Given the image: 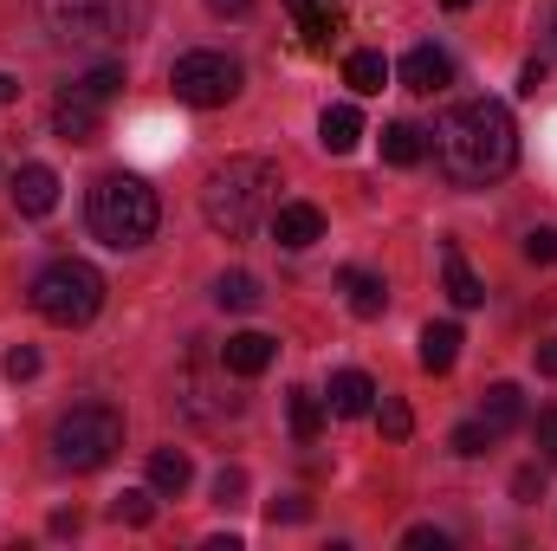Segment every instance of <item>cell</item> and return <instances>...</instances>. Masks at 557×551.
Wrapping results in <instances>:
<instances>
[{
	"mask_svg": "<svg viewBox=\"0 0 557 551\" xmlns=\"http://www.w3.org/2000/svg\"><path fill=\"white\" fill-rule=\"evenodd\" d=\"M434 156H441L447 182H460V188L499 182V175L519 162L512 111H506L499 98H467V105H454V111L434 124Z\"/></svg>",
	"mask_w": 557,
	"mask_h": 551,
	"instance_id": "1",
	"label": "cell"
},
{
	"mask_svg": "<svg viewBox=\"0 0 557 551\" xmlns=\"http://www.w3.org/2000/svg\"><path fill=\"white\" fill-rule=\"evenodd\" d=\"M273 208H278V162H267V156H227L201 182V215L221 241H247Z\"/></svg>",
	"mask_w": 557,
	"mask_h": 551,
	"instance_id": "2",
	"label": "cell"
},
{
	"mask_svg": "<svg viewBox=\"0 0 557 551\" xmlns=\"http://www.w3.org/2000/svg\"><path fill=\"white\" fill-rule=\"evenodd\" d=\"M85 221H91V234H98L104 247L131 254V247H143V241L156 234L162 201H156V188H149L143 175H104V182H91Z\"/></svg>",
	"mask_w": 557,
	"mask_h": 551,
	"instance_id": "3",
	"label": "cell"
},
{
	"mask_svg": "<svg viewBox=\"0 0 557 551\" xmlns=\"http://www.w3.org/2000/svg\"><path fill=\"white\" fill-rule=\"evenodd\" d=\"M33 311L59 331H78L104 311V273L91 260H52L46 273L33 279Z\"/></svg>",
	"mask_w": 557,
	"mask_h": 551,
	"instance_id": "4",
	"label": "cell"
},
{
	"mask_svg": "<svg viewBox=\"0 0 557 551\" xmlns=\"http://www.w3.org/2000/svg\"><path fill=\"white\" fill-rule=\"evenodd\" d=\"M117 448H124V415L104 409V403H78L52 428V461L72 467V474H98Z\"/></svg>",
	"mask_w": 557,
	"mask_h": 551,
	"instance_id": "5",
	"label": "cell"
},
{
	"mask_svg": "<svg viewBox=\"0 0 557 551\" xmlns=\"http://www.w3.org/2000/svg\"><path fill=\"white\" fill-rule=\"evenodd\" d=\"M131 20H137V0H46V26H52V39H65V46H111V39H131Z\"/></svg>",
	"mask_w": 557,
	"mask_h": 551,
	"instance_id": "6",
	"label": "cell"
},
{
	"mask_svg": "<svg viewBox=\"0 0 557 551\" xmlns=\"http://www.w3.org/2000/svg\"><path fill=\"white\" fill-rule=\"evenodd\" d=\"M169 85H175L182 105L214 111V105H227V98L240 91V65H234L227 52H182L175 72H169Z\"/></svg>",
	"mask_w": 557,
	"mask_h": 551,
	"instance_id": "7",
	"label": "cell"
},
{
	"mask_svg": "<svg viewBox=\"0 0 557 551\" xmlns=\"http://www.w3.org/2000/svg\"><path fill=\"white\" fill-rule=\"evenodd\" d=\"M52 131H59L65 143H98L104 137V98H91L85 85L59 91V105H52Z\"/></svg>",
	"mask_w": 557,
	"mask_h": 551,
	"instance_id": "8",
	"label": "cell"
},
{
	"mask_svg": "<svg viewBox=\"0 0 557 551\" xmlns=\"http://www.w3.org/2000/svg\"><path fill=\"white\" fill-rule=\"evenodd\" d=\"M267 228H273L278 247H292V254H305V247L324 241V215H318L311 201H278L273 215H267Z\"/></svg>",
	"mask_w": 557,
	"mask_h": 551,
	"instance_id": "9",
	"label": "cell"
},
{
	"mask_svg": "<svg viewBox=\"0 0 557 551\" xmlns=\"http://www.w3.org/2000/svg\"><path fill=\"white\" fill-rule=\"evenodd\" d=\"M285 13H292V26H298L305 52H331V46H337V33H344V20H337L324 0H285Z\"/></svg>",
	"mask_w": 557,
	"mask_h": 551,
	"instance_id": "10",
	"label": "cell"
},
{
	"mask_svg": "<svg viewBox=\"0 0 557 551\" xmlns=\"http://www.w3.org/2000/svg\"><path fill=\"white\" fill-rule=\"evenodd\" d=\"M447 78H454V59H447L441 46H416V52L403 59V85H409V91H421V98L447 91Z\"/></svg>",
	"mask_w": 557,
	"mask_h": 551,
	"instance_id": "11",
	"label": "cell"
},
{
	"mask_svg": "<svg viewBox=\"0 0 557 551\" xmlns=\"http://www.w3.org/2000/svg\"><path fill=\"white\" fill-rule=\"evenodd\" d=\"M273 357H278V344L267 338V331H240V338L221 344V370H234V377H260Z\"/></svg>",
	"mask_w": 557,
	"mask_h": 551,
	"instance_id": "12",
	"label": "cell"
},
{
	"mask_svg": "<svg viewBox=\"0 0 557 551\" xmlns=\"http://www.w3.org/2000/svg\"><path fill=\"white\" fill-rule=\"evenodd\" d=\"M13 201H20V215H52L59 208V175L46 162H26L13 175Z\"/></svg>",
	"mask_w": 557,
	"mask_h": 551,
	"instance_id": "13",
	"label": "cell"
},
{
	"mask_svg": "<svg viewBox=\"0 0 557 551\" xmlns=\"http://www.w3.org/2000/svg\"><path fill=\"white\" fill-rule=\"evenodd\" d=\"M376 409V383L363 377V370H337L331 377V415H344V421H357V415Z\"/></svg>",
	"mask_w": 557,
	"mask_h": 551,
	"instance_id": "14",
	"label": "cell"
},
{
	"mask_svg": "<svg viewBox=\"0 0 557 551\" xmlns=\"http://www.w3.org/2000/svg\"><path fill=\"white\" fill-rule=\"evenodd\" d=\"M318 143H324L331 156H350V149L363 143V118H357V105H331V111L318 118Z\"/></svg>",
	"mask_w": 557,
	"mask_h": 551,
	"instance_id": "15",
	"label": "cell"
},
{
	"mask_svg": "<svg viewBox=\"0 0 557 551\" xmlns=\"http://www.w3.org/2000/svg\"><path fill=\"white\" fill-rule=\"evenodd\" d=\"M441 273H447V298H454L460 311L486 305V285H480V279H473V267L460 260V247H441Z\"/></svg>",
	"mask_w": 557,
	"mask_h": 551,
	"instance_id": "16",
	"label": "cell"
},
{
	"mask_svg": "<svg viewBox=\"0 0 557 551\" xmlns=\"http://www.w3.org/2000/svg\"><path fill=\"white\" fill-rule=\"evenodd\" d=\"M344 298H350V311H357V318H383L389 285H383L376 273H363V267H350V273H344Z\"/></svg>",
	"mask_w": 557,
	"mask_h": 551,
	"instance_id": "17",
	"label": "cell"
},
{
	"mask_svg": "<svg viewBox=\"0 0 557 551\" xmlns=\"http://www.w3.org/2000/svg\"><path fill=\"white\" fill-rule=\"evenodd\" d=\"M454 357H460V325H447V318L428 325V331H421V370L441 377V370H454Z\"/></svg>",
	"mask_w": 557,
	"mask_h": 551,
	"instance_id": "18",
	"label": "cell"
},
{
	"mask_svg": "<svg viewBox=\"0 0 557 551\" xmlns=\"http://www.w3.org/2000/svg\"><path fill=\"white\" fill-rule=\"evenodd\" d=\"M519 415H525V396H519V383H493V390H486V409H480V421L493 428V441H499L506 428H519Z\"/></svg>",
	"mask_w": 557,
	"mask_h": 551,
	"instance_id": "19",
	"label": "cell"
},
{
	"mask_svg": "<svg viewBox=\"0 0 557 551\" xmlns=\"http://www.w3.org/2000/svg\"><path fill=\"white\" fill-rule=\"evenodd\" d=\"M344 85L363 91V98H376V91L389 85V59H383V52H350V59H344Z\"/></svg>",
	"mask_w": 557,
	"mask_h": 551,
	"instance_id": "20",
	"label": "cell"
},
{
	"mask_svg": "<svg viewBox=\"0 0 557 551\" xmlns=\"http://www.w3.org/2000/svg\"><path fill=\"white\" fill-rule=\"evenodd\" d=\"M188 480H195V467H188L182 448H156V454H149V487H156V493H182Z\"/></svg>",
	"mask_w": 557,
	"mask_h": 551,
	"instance_id": "21",
	"label": "cell"
},
{
	"mask_svg": "<svg viewBox=\"0 0 557 551\" xmlns=\"http://www.w3.org/2000/svg\"><path fill=\"white\" fill-rule=\"evenodd\" d=\"M214 305H221V311H253V305H260V279L253 273H221L214 279Z\"/></svg>",
	"mask_w": 557,
	"mask_h": 551,
	"instance_id": "22",
	"label": "cell"
},
{
	"mask_svg": "<svg viewBox=\"0 0 557 551\" xmlns=\"http://www.w3.org/2000/svg\"><path fill=\"white\" fill-rule=\"evenodd\" d=\"M383 162L416 169V162H421V131H416V124H389V131H383Z\"/></svg>",
	"mask_w": 557,
	"mask_h": 551,
	"instance_id": "23",
	"label": "cell"
},
{
	"mask_svg": "<svg viewBox=\"0 0 557 551\" xmlns=\"http://www.w3.org/2000/svg\"><path fill=\"white\" fill-rule=\"evenodd\" d=\"M285 415H292V434H298V441H318L324 409H318V396H311V390H292V396H285Z\"/></svg>",
	"mask_w": 557,
	"mask_h": 551,
	"instance_id": "24",
	"label": "cell"
},
{
	"mask_svg": "<svg viewBox=\"0 0 557 551\" xmlns=\"http://www.w3.org/2000/svg\"><path fill=\"white\" fill-rule=\"evenodd\" d=\"M376 421H383V434H389V441H403V434L416 428V415H409L403 396H383V403H376Z\"/></svg>",
	"mask_w": 557,
	"mask_h": 551,
	"instance_id": "25",
	"label": "cell"
},
{
	"mask_svg": "<svg viewBox=\"0 0 557 551\" xmlns=\"http://www.w3.org/2000/svg\"><path fill=\"white\" fill-rule=\"evenodd\" d=\"M111 519H117V526H149V519H156V500H149V493H117Z\"/></svg>",
	"mask_w": 557,
	"mask_h": 551,
	"instance_id": "26",
	"label": "cell"
},
{
	"mask_svg": "<svg viewBox=\"0 0 557 551\" xmlns=\"http://www.w3.org/2000/svg\"><path fill=\"white\" fill-rule=\"evenodd\" d=\"M78 85H85V91H91V98H104V105H111V98H117V91H124V65H98V72H85V78H78Z\"/></svg>",
	"mask_w": 557,
	"mask_h": 551,
	"instance_id": "27",
	"label": "cell"
},
{
	"mask_svg": "<svg viewBox=\"0 0 557 551\" xmlns=\"http://www.w3.org/2000/svg\"><path fill=\"white\" fill-rule=\"evenodd\" d=\"M486 441H493V428H486V421H460V428H454V454H467V461H473V454H486Z\"/></svg>",
	"mask_w": 557,
	"mask_h": 551,
	"instance_id": "28",
	"label": "cell"
},
{
	"mask_svg": "<svg viewBox=\"0 0 557 551\" xmlns=\"http://www.w3.org/2000/svg\"><path fill=\"white\" fill-rule=\"evenodd\" d=\"M532 434H539V454H545V467H557V409H539Z\"/></svg>",
	"mask_w": 557,
	"mask_h": 551,
	"instance_id": "29",
	"label": "cell"
},
{
	"mask_svg": "<svg viewBox=\"0 0 557 551\" xmlns=\"http://www.w3.org/2000/svg\"><path fill=\"white\" fill-rule=\"evenodd\" d=\"M7 377H13V383L39 377V351H33V344H13V351H7Z\"/></svg>",
	"mask_w": 557,
	"mask_h": 551,
	"instance_id": "30",
	"label": "cell"
},
{
	"mask_svg": "<svg viewBox=\"0 0 557 551\" xmlns=\"http://www.w3.org/2000/svg\"><path fill=\"white\" fill-rule=\"evenodd\" d=\"M525 260H539V267H552L557 260V234L552 228H532V234H525Z\"/></svg>",
	"mask_w": 557,
	"mask_h": 551,
	"instance_id": "31",
	"label": "cell"
},
{
	"mask_svg": "<svg viewBox=\"0 0 557 551\" xmlns=\"http://www.w3.org/2000/svg\"><path fill=\"white\" fill-rule=\"evenodd\" d=\"M240 493H247V474H240V467H221V480H214V500H221V506H240Z\"/></svg>",
	"mask_w": 557,
	"mask_h": 551,
	"instance_id": "32",
	"label": "cell"
},
{
	"mask_svg": "<svg viewBox=\"0 0 557 551\" xmlns=\"http://www.w3.org/2000/svg\"><path fill=\"white\" fill-rule=\"evenodd\" d=\"M409 551H447V532L441 526H409V539H403Z\"/></svg>",
	"mask_w": 557,
	"mask_h": 551,
	"instance_id": "33",
	"label": "cell"
},
{
	"mask_svg": "<svg viewBox=\"0 0 557 551\" xmlns=\"http://www.w3.org/2000/svg\"><path fill=\"white\" fill-rule=\"evenodd\" d=\"M305 513H311V506H305V500H273V506H267V519H285V526H292V519H305Z\"/></svg>",
	"mask_w": 557,
	"mask_h": 551,
	"instance_id": "34",
	"label": "cell"
},
{
	"mask_svg": "<svg viewBox=\"0 0 557 551\" xmlns=\"http://www.w3.org/2000/svg\"><path fill=\"white\" fill-rule=\"evenodd\" d=\"M539 85H545V65H539V59H532V65H525V72H519V91H525V98H532V91H539Z\"/></svg>",
	"mask_w": 557,
	"mask_h": 551,
	"instance_id": "35",
	"label": "cell"
},
{
	"mask_svg": "<svg viewBox=\"0 0 557 551\" xmlns=\"http://www.w3.org/2000/svg\"><path fill=\"white\" fill-rule=\"evenodd\" d=\"M539 370H545V377H557V338H552V344H539Z\"/></svg>",
	"mask_w": 557,
	"mask_h": 551,
	"instance_id": "36",
	"label": "cell"
},
{
	"mask_svg": "<svg viewBox=\"0 0 557 551\" xmlns=\"http://www.w3.org/2000/svg\"><path fill=\"white\" fill-rule=\"evenodd\" d=\"M208 7H214V13H227V20H240V13H247L253 0H208Z\"/></svg>",
	"mask_w": 557,
	"mask_h": 551,
	"instance_id": "37",
	"label": "cell"
},
{
	"mask_svg": "<svg viewBox=\"0 0 557 551\" xmlns=\"http://www.w3.org/2000/svg\"><path fill=\"white\" fill-rule=\"evenodd\" d=\"M13 98H20V78H13V72H0V105H13Z\"/></svg>",
	"mask_w": 557,
	"mask_h": 551,
	"instance_id": "38",
	"label": "cell"
},
{
	"mask_svg": "<svg viewBox=\"0 0 557 551\" xmlns=\"http://www.w3.org/2000/svg\"><path fill=\"white\" fill-rule=\"evenodd\" d=\"M467 7H473V0H447V13H467Z\"/></svg>",
	"mask_w": 557,
	"mask_h": 551,
	"instance_id": "39",
	"label": "cell"
}]
</instances>
